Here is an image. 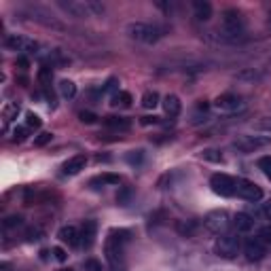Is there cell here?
I'll list each match as a JSON object with an SVG mask.
<instances>
[{"instance_id": "cell-4", "label": "cell", "mask_w": 271, "mask_h": 271, "mask_svg": "<svg viewBox=\"0 0 271 271\" xmlns=\"http://www.w3.org/2000/svg\"><path fill=\"white\" fill-rule=\"evenodd\" d=\"M127 36L138 40V43H144V45H153L161 38V30L153 24H144V22H132L127 24Z\"/></svg>"}, {"instance_id": "cell-15", "label": "cell", "mask_w": 271, "mask_h": 271, "mask_svg": "<svg viewBox=\"0 0 271 271\" xmlns=\"http://www.w3.org/2000/svg\"><path fill=\"white\" fill-rule=\"evenodd\" d=\"M87 165V157L85 155H74L70 157L66 163H64V174H68V176H76L81 170H85Z\"/></svg>"}, {"instance_id": "cell-23", "label": "cell", "mask_w": 271, "mask_h": 271, "mask_svg": "<svg viewBox=\"0 0 271 271\" xmlns=\"http://www.w3.org/2000/svg\"><path fill=\"white\" fill-rule=\"evenodd\" d=\"M113 106H132V93H127V91H117L113 95V102H110Z\"/></svg>"}, {"instance_id": "cell-33", "label": "cell", "mask_w": 271, "mask_h": 271, "mask_svg": "<svg viewBox=\"0 0 271 271\" xmlns=\"http://www.w3.org/2000/svg\"><path fill=\"white\" fill-rule=\"evenodd\" d=\"M117 89H119V81H117V78H108V81H106V85H104V93H117Z\"/></svg>"}, {"instance_id": "cell-1", "label": "cell", "mask_w": 271, "mask_h": 271, "mask_svg": "<svg viewBox=\"0 0 271 271\" xmlns=\"http://www.w3.org/2000/svg\"><path fill=\"white\" fill-rule=\"evenodd\" d=\"M57 5L72 17H95L104 13V5L95 0H59Z\"/></svg>"}, {"instance_id": "cell-22", "label": "cell", "mask_w": 271, "mask_h": 271, "mask_svg": "<svg viewBox=\"0 0 271 271\" xmlns=\"http://www.w3.org/2000/svg\"><path fill=\"white\" fill-rule=\"evenodd\" d=\"M59 93H61V98L72 100L76 95V85L72 81H68V78H64V81H59Z\"/></svg>"}, {"instance_id": "cell-18", "label": "cell", "mask_w": 271, "mask_h": 271, "mask_svg": "<svg viewBox=\"0 0 271 271\" xmlns=\"http://www.w3.org/2000/svg\"><path fill=\"white\" fill-rule=\"evenodd\" d=\"M17 115H19V104L17 102H7L5 108H3V130L5 132L9 130V123L13 119H17Z\"/></svg>"}, {"instance_id": "cell-6", "label": "cell", "mask_w": 271, "mask_h": 271, "mask_svg": "<svg viewBox=\"0 0 271 271\" xmlns=\"http://www.w3.org/2000/svg\"><path fill=\"white\" fill-rule=\"evenodd\" d=\"M240 248H242L240 237H235V235H222V237H218L216 244H214V252L218 254L220 259H233V257H237Z\"/></svg>"}, {"instance_id": "cell-14", "label": "cell", "mask_w": 271, "mask_h": 271, "mask_svg": "<svg viewBox=\"0 0 271 271\" xmlns=\"http://www.w3.org/2000/svg\"><path fill=\"white\" fill-rule=\"evenodd\" d=\"M30 15L34 17V22H38V24H43V26H47V28H55V30H64V26L53 17V15H49L47 11H43V9H32L30 11Z\"/></svg>"}, {"instance_id": "cell-41", "label": "cell", "mask_w": 271, "mask_h": 271, "mask_svg": "<svg viewBox=\"0 0 271 271\" xmlns=\"http://www.w3.org/2000/svg\"><path fill=\"white\" fill-rule=\"evenodd\" d=\"M40 235H43V233H40L38 229H30V231H28V242H36V240H40Z\"/></svg>"}, {"instance_id": "cell-8", "label": "cell", "mask_w": 271, "mask_h": 271, "mask_svg": "<svg viewBox=\"0 0 271 271\" xmlns=\"http://www.w3.org/2000/svg\"><path fill=\"white\" fill-rule=\"evenodd\" d=\"M235 195L246 199V201H261L263 199V191H261L259 184H254L252 180L237 178L235 180Z\"/></svg>"}, {"instance_id": "cell-21", "label": "cell", "mask_w": 271, "mask_h": 271, "mask_svg": "<svg viewBox=\"0 0 271 271\" xmlns=\"http://www.w3.org/2000/svg\"><path fill=\"white\" fill-rule=\"evenodd\" d=\"M104 125L110 127V130H130L132 121L125 119V117H106L104 119Z\"/></svg>"}, {"instance_id": "cell-3", "label": "cell", "mask_w": 271, "mask_h": 271, "mask_svg": "<svg viewBox=\"0 0 271 271\" xmlns=\"http://www.w3.org/2000/svg\"><path fill=\"white\" fill-rule=\"evenodd\" d=\"M130 242V231L125 229H113L106 237V244H104V250H106V259L117 265L123 257V246Z\"/></svg>"}, {"instance_id": "cell-9", "label": "cell", "mask_w": 271, "mask_h": 271, "mask_svg": "<svg viewBox=\"0 0 271 271\" xmlns=\"http://www.w3.org/2000/svg\"><path fill=\"white\" fill-rule=\"evenodd\" d=\"M210 186L220 197L235 195V178H231L229 174H214V176L210 178Z\"/></svg>"}, {"instance_id": "cell-26", "label": "cell", "mask_w": 271, "mask_h": 271, "mask_svg": "<svg viewBox=\"0 0 271 271\" xmlns=\"http://www.w3.org/2000/svg\"><path fill=\"white\" fill-rule=\"evenodd\" d=\"M201 157L205 159V161H214V163L222 161L220 153H218V151H214V149H205V151H201Z\"/></svg>"}, {"instance_id": "cell-13", "label": "cell", "mask_w": 271, "mask_h": 271, "mask_svg": "<svg viewBox=\"0 0 271 271\" xmlns=\"http://www.w3.org/2000/svg\"><path fill=\"white\" fill-rule=\"evenodd\" d=\"M57 237H59V240H61L64 244H68L70 248H76L78 244H81V233H78V229L72 227V225L61 227L59 233H57Z\"/></svg>"}, {"instance_id": "cell-7", "label": "cell", "mask_w": 271, "mask_h": 271, "mask_svg": "<svg viewBox=\"0 0 271 271\" xmlns=\"http://www.w3.org/2000/svg\"><path fill=\"white\" fill-rule=\"evenodd\" d=\"M203 225L208 227L212 233H225L233 225V218L225 210H214L203 218Z\"/></svg>"}, {"instance_id": "cell-45", "label": "cell", "mask_w": 271, "mask_h": 271, "mask_svg": "<svg viewBox=\"0 0 271 271\" xmlns=\"http://www.w3.org/2000/svg\"><path fill=\"white\" fill-rule=\"evenodd\" d=\"M259 130H267V132H271V119L261 121V123H259Z\"/></svg>"}, {"instance_id": "cell-47", "label": "cell", "mask_w": 271, "mask_h": 271, "mask_svg": "<svg viewBox=\"0 0 271 271\" xmlns=\"http://www.w3.org/2000/svg\"><path fill=\"white\" fill-rule=\"evenodd\" d=\"M267 24H269V28H271V11H269V19H267Z\"/></svg>"}, {"instance_id": "cell-32", "label": "cell", "mask_w": 271, "mask_h": 271, "mask_svg": "<svg viewBox=\"0 0 271 271\" xmlns=\"http://www.w3.org/2000/svg\"><path fill=\"white\" fill-rule=\"evenodd\" d=\"M83 267H85V271H104V267H102V263L98 259H87L83 263Z\"/></svg>"}, {"instance_id": "cell-43", "label": "cell", "mask_w": 271, "mask_h": 271, "mask_svg": "<svg viewBox=\"0 0 271 271\" xmlns=\"http://www.w3.org/2000/svg\"><path fill=\"white\" fill-rule=\"evenodd\" d=\"M157 125L159 123V117H142V125Z\"/></svg>"}, {"instance_id": "cell-2", "label": "cell", "mask_w": 271, "mask_h": 271, "mask_svg": "<svg viewBox=\"0 0 271 271\" xmlns=\"http://www.w3.org/2000/svg\"><path fill=\"white\" fill-rule=\"evenodd\" d=\"M244 28H246V19L237 9H227L222 13V32H220L222 38H227V40L242 38Z\"/></svg>"}, {"instance_id": "cell-11", "label": "cell", "mask_w": 271, "mask_h": 271, "mask_svg": "<svg viewBox=\"0 0 271 271\" xmlns=\"http://www.w3.org/2000/svg\"><path fill=\"white\" fill-rule=\"evenodd\" d=\"M214 108L222 110V113H235V110L244 108V102L240 95H233V93H222L214 100Z\"/></svg>"}, {"instance_id": "cell-37", "label": "cell", "mask_w": 271, "mask_h": 271, "mask_svg": "<svg viewBox=\"0 0 271 271\" xmlns=\"http://www.w3.org/2000/svg\"><path fill=\"white\" fill-rule=\"evenodd\" d=\"M22 216H9L7 220H5V229H13V227H19L22 225Z\"/></svg>"}, {"instance_id": "cell-5", "label": "cell", "mask_w": 271, "mask_h": 271, "mask_svg": "<svg viewBox=\"0 0 271 271\" xmlns=\"http://www.w3.org/2000/svg\"><path fill=\"white\" fill-rule=\"evenodd\" d=\"M5 45L11 51H19V53H38L40 45L34 38H28L24 34H9L5 38Z\"/></svg>"}, {"instance_id": "cell-44", "label": "cell", "mask_w": 271, "mask_h": 271, "mask_svg": "<svg viewBox=\"0 0 271 271\" xmlns=\"http://www.w3.org/2000/svg\"><path fill=\"white\" fill-rule=\"evenodd\" d=\"M261 214L265 216V220H271V203H267V205H265V208L261 210Z\"/></svg>"}, {"instance_id": "cell-35", "label": "cell", "mask_w": 271, "mask_h": 271, "mask_svg": "<svg viewBox=\"0 0 271 271\" xmlns=\"http://www.w3.org/2000/svg\"><path fill=\"white\" fill-rule=\"evenodd\" d=\"M26 136H28V130H26V127H15V130H13V140H15V142H24Z\"/></svg>"}, {"instance_id": "cell-40", "label": "cell", "mask_w": 271, "mask_h": 271, "mask_svg": "<svg viewBox=\"0 0 271 271\" xmlns=\"http://www.w3.org/2000/svg\"><path fill=\"white\" fill-rule=\"evenodd\" d=\"M261 242L265 244V246H271V227H265L263 231H261Z\"/></svg>"}, {"instance_id": "cell-25", "label": "cell", "mask_w": 271, "mask_h": 271, "mask_svg": "<svg viewBox=\"0 0 271 271\" xmlns=\"http://www.w3.org/2000/svg\"><path fill=\"white\" fill-rule=\"evenodd\" d=\"M119 182H121L119 174H102L100 178L91 180V184H119Z\"/></svg>"}, {"instance_id": "cell-46", "label": "cell", "mask_w": 271, "mask_h": 271, "mask_svg": "<svg viewBox=\"0 0 271 271\" xmlns=\"http://www.w3.org/2000/svg\"><path fill=\"white\" fill-rule=\"evenodd\" d=\"M17 64H19V66H22V68H28V66H30V61H28L26 57H22V55L17 57Z\"/></svg>"}, {"instance_id": "cell-10", "label": "cell", "mask_w": 271, "mask_h": 271, "mask_svg": "<svg viewBox=\"0 0 271 271\" xmlns=\"http://www.w3.org/2000/svg\"><path fill=\"white\" fill-rule=\"evenodd\" d=\"M269 144H271V138H267V136H242L233 142V147L237 151H244V153L259 151V149L269 147Z\"/></svg>"}, {"instance_id": "cell-30", "label": "cell", "mask_w": 271, "mask_h": 271, "mask_svg": "<svg viewBox=\"0 0 271 271\" xmlns=\"http://www.w3.org/2000/svg\"><path fill=\"white\" fill-rule=\"evenodd\" d=\"M78 119H81V123H85V125H93V123H98V115L89 113V110H83V113H78Z\"/></svg>"}, {"instance_id": "cell-48", "label": "cell", "mask_w": 271, "mask_h": 271, "mask_svg": "<svg viewBox=\"0 0 271 271\" xmlns=\"http://www.w3.org/2000/svg\"><path fill=\"white\" fill-rule=\"evenodd\" d=\"M61 271H74V269H61Z\"/></svg>"}, {"instance_id": "cell-27", "label": "cell", "mask_w": 271, "mask_h": 271, "mask_svg": "<svg viewBox=\"0 0 271 271\" xmlns=\"http://www.w3.org/2000/svg\"><path fill=\"white\" fill-rule=\"evenodd\" d=\"M261 76H263V74L257 72V70H244V72L237 74V78H240V81H259Z\"/></svg>"}, {"instance_id": "cell-34", "label": "cell", "mask_w": 271, "mask_h": 271, "mask_svg": "<svg viewBox=\"0 0 271 271\" xmlns=\"http://www.w3.org/2000/svg\"><path fill=\"white\" fill-rule=\"evenodd\" d=\"M26 125L28 127H34V130H36V127H40V117L34 115V113H28L26 115Z\"/></svg>"}, {"instance_id": "cell-20", "label": "cell", "mask_w": 271, "mask_h": 271, "mask_svg": "<svg viewBox=\"0 0 271 271\" xmlns=\"http://www.w3.org/2000/svg\"><path fill=\"white\" fill-rule=\"evenodd\" d=\"M193 11H195V17L199 22H208L212 17V5L205 3V0H195V3H193Z\"/></svg>"}, {"instance_id": "cell-16", "label": "cell", "mask_w": 271, "mask_h": 271, "mask_svg": "<svg viewBox=\"0 0 271 271\" xmlns=\"http://www.w3.org/2000/svg\"><path fill=\"white\" fill-rule=\"evenodd\" d=\"M233 227L240 233H250L254 229V218L250 214H246V212H237L233 216Z\"/></svg>"}, {"instance_id": "cell-39", "label": "cell", "mask_w": 271, "mask_h": 271, "mask_svg": "<svg viewBox=\"0 0 271 271\" xmlns=\"http://www.w3.org/2000/svg\"><path fill=\"white\" fill-rule=\"evenodd\" d=\"M193 229H195L193 222H180V225H178V231L182 235H191V233H193Z\"/></svg>"}, {"instance_id": "cell-31", "label": "cell", "mask_w": 271, "mask_h": 271, "mask_svg": "<svg viewBox=\"0 0 271 271\" xmlns=\"http://www.w3.org/2000/svg\"><path fill=\"white\" fill-rule=\"evenodd\" d=\"M142 159H144V151H132L130 155H127V161H130L132 165H140Z\"/></svg>"}, {"instance_id": "cell-17", "label": "cell", "mask_w": 271, "mask_h": 271, "mask_svg": "<svg viewBox=\"0 0 271 271\" xmlns=\"http://www.w3.org/2000/svg\"><path fill=\"white\" fill-rule=\"evenodd\" d=\"M163 110H165V115L170 119H174V117L180 115L182 104H180V100L176 98V95H165V98H163Z\"/></svg>"}, {"instance_id": "cell-42", "label": "cell", "mask_w": 271, "mask_h": 271, "mask_svg": "<svg viewBox=\"0 0 271 271\" xmlns=\"http://www.w3.org/2000/svg\"><path fill=\"white\" fill-rule=\"evenodd\" d=\"M130 195H132V191H127V189H125L123 193H119V195H117V201H119V203H127V199H130Z\"/></svg>"}, {"instance_id": "cell-38", "label": "cell", "mask_w": 271, "mask_h": 271, "mask_svg": "<svg viewBox=\"0 0 271 271\" xmlns=\"http://www.w3.org/2000/svg\"><path fill=\"white\" fill-rule=\"evenodd\" d=\"M53 257H55V261H59V263H66L68 254H66V250H64V248L55 246V248H53Z\"/></svg>"}, {"instance_id": "cell-19", "label": "cell", "mask_w": 271, "mask_h": 271, "mask_svg": "<svg viewBox=\"0 0 271 271\" xmlns=\"http://www.w3.org/2000/svg\"><path fill=\"white\" fill-rule=\"evenodd\" d=\"M95 231H98V225H95L93 220H85V225H83V229H81V244H83L85 248H89V246L93 244Z\"/></svg>"}, {"instance_id": "cell-29", "label": "cell", "mask_w": 271, "mask_h": 271, "mask_svg": "<svg viewBox=\"0 0 271 271\" xmlns=\"http://www.w3.org/2000/svg\"><path fill=\"white\" fill-rule=\"evenodd\" d=\"M259 168L263 170V174L267 176V180H271V157H261L259 159Z\"/></svg>"}, {"instance_id": "cell-12", "label": "cell", "mask_w": 271, "mask_h": 271, "mask_svg": "<svg viewBox=\"0 0 271 271\" xmlns=\"http://www.w3.org/2000/svg\"><path fill=\"white\" fill-rule=\"evenodd\" d=\"M244 252L250 261H261L267 254V246L261 242V237H250V240L244 244Z\"/></svg>"}, {"instance_id": "cell-24", "label": "cell", "mask_w": 271, "mask_h": 271, "mask_svg": "<svg viewBox=\"0 0 271 271\" xmlns=\"http://www.w3.org/2000/svg\"><path fill=\"white\" fill-rule=\"evenodd\" d=\"M142 106L144 108H157L159 106V93L157 91H147L142 95Z\"/></svg>"}, {"instance_id": "cell-28", "label": "cell", "mask_w": 271, "mask_h": 271, "mask_svg": "<svg viewBox=\"0 0 271 271\" xmlns=\"http://www.w3.org/2000/svg\"><path fill=\"white\" fill-rule=\"evenodd\" d=\"M53 140V134L51 132H43L34 138V147H45V144H49V142Z\"/></svg>"}, {"instance_id": "cell-36", "label": "cell", "mask_w": 271, "mask_h": 271, "mask_svg": "<svg viewBox=\"0 0 271 271\" xmlns=\"http://www.w3.org/2000/svg\"><path fill=\"white\" fill-rule=\"evenodd\" d=\"M38 81H40V83H49V81H51V68L43 66V68L38 70Z\"/></svg>"}]
</instances>
